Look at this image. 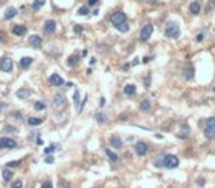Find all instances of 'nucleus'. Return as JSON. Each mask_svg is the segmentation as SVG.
<instances>
[{
  "instance_id": "1",
  "label": "nucleus",
  "mask_w": 215,
  "mask_h": 188,
  "mask_svg": "<svg viewBox=\"0 0 215 188\" xmlns=\"http://www.w3.org/2000/svg\"><path fill=\"white\" fill-rule=\"evenodd\" d=\"M153 164L156 167H167V169H175L178 164H180V160L177 156L174 154H161L155 162Z\"/></svg>"
},
{
  "instance_id": "2",
  "label": "nucleus",
  "mask_w": 215,
  "mask_h": 188,
  "mask_svg": "<svg viewBox=\"0 0 215 188\" xmlns=\"http://www.w3.org/2000/svg\"><path fill=\"white\" fill-rule=\"evenodd\" d=\"M205 129H203V135L206 138H214L215 137V117H208L203 120Z\"/></svg>"
},
{
  "instance_id": "3",
  "label": "nucleus",
  "mask_w": 215,
  "mask_h": 188,
  "mask_svg": "<svg viewBox=\"0 0 215 188\" xmlns=\"http://www.w3.org/2000/svg\"><path fill=\"white\" fill-rule=\"evenodd\" d=\"M165 37L168 38H178L180 37V28H178V23L174 22V21H169L165 26Z\"/></svg>"
},
{
  "instance_id": "4",
  "label": "nucleus",
  "mask_w": 215,
  "mask_h": 188,
  "mask_svg": "<svg viewBox=\"0 0 215 188\" xmlns=\"http://www.w3.org/2000/svg\"><path fill=\"white\" fill-rule=\"evenodd\" d=\"M0 69L3 72H12L13 69V60L10 57H3L0 60Z\"/></svg>"
},
{
  "instance_id": "5",
  "label": "nucleus",
  "mask_w": 215,
  "mask_h": 188,
  "mask_svg": "<svg viewBox=\"0 0 215 188\" xmlns=\"http://www.w3.org/2000/svg\"><path fill=\"white\" fill-rule=\"evenodd\" d=\"M16 145H18L16 141H13L9 137H1L0 138V150H3V148H15Z\"/></svg>"
},
{
  "instance_id": "6",
  "label": "nucleus",
  "mask_w": 215,
  "mask_h": 188,
  "mask_svg": "<svg viewBox=\"0 0 215 188\" xmlns=\"http://www.w3.org/2000/svg\"><path fill=\"white\" fill-rule=\"evenodd\" d=\"M152 32H153V25L152 23H147V25H144L143 28H142V31H140V40H149L150 38V35H152Z\"/></svg>"
},
{
  "instance_id": "7",
  "label": "nucleus",
  "mask_w": 215,
  "mask_h": 188,
  "mask_svg": "<svg viewBox=\"0 0 215 188\" xmlns=\"http://www.w3.org/2000/svg\"><path fill=\"white\" fill-rule=\"evenodd\" d=\"M127 21V16H125V13L124 12H115L112 16H111V22L114 23V25H118V23H122Z\"/></svg>"
},
{
  "instance_id": "8",
  "label": "nucleus",
  "mask_w": 215,
  "mask_h": 188,
  "mask_svg": "<svg viewBox=\"0 0 215 188\" xmlns=\"http://www.w3.org/2000/svg\"><path fill=\"white\" fill-rule=\"evenodd\" d=\"M147 150H149L147 142H144V141H139V142L136 144V153H137L139 156H144V154L147 153Z\"/></svg>"
},
{
  "instance_id": "9",
  "label": "nucleus",
  "mask_w": 215,
  "mask_h": 188,
  "mask_svg": "<svg viewBox=\"0 0 215 188\" xmlns=\"http://www.w3.org/2000/svg\"><path fill=\"white\" fill-rule=\"evenodd\" d=\"M190 135V126L187 125V123H183L181 125V129L178 131V134H177V137L178 138H187Z\"/></svg>"
},
{
  "instance_id": "10",
  "label": "nucleus",
  "mask_w": 215,
  "mask_h": 188,
  "mask_svg": "<svg viewBox=\"0 0 215 188\" xmlns=\"http://www.w3.org/2000/svg\"><path fill=\"white\" fill-rule=\"evenodd\" d=\"M55 31H56V22L53 19L46 21V23H44V32L46 34H53Z\"/></svg>"
},
{
  "instance_id": "11",
  "label": "nucleus",
  "mask_w": 215,
  "mask_h": 188,
  "mask_svg": "<svg viewBox=\"0 0 215 188\" xmlns=\"http://www.w3.org/2000/svg\"><path fill=\"white\" fill-rule=\"evenodd\" d=\"M65 101H66V98H65V94H56L55 95V98H53V104L56 106V107H61V106H64L65 104Z\"/></svg>"
},
{
  "instance_id": "12",
  "label": "nucleus",
  "mask_w": 215,
  "mask_h": 188,
  "mask_svg": "<svg viewBox=\"0 0 215 188\" xmlns=\"http://www.w3.org/2000/svg\"><path fill=\"white\" fill-rule=\"evenodd\" d=\"M49 82H50L52 85H56V87H58V85H62L65 81L62 79V76H61V75H58V73H53V75L50 76Z\"/></svg>"
},
{
  "instance_id": "13",
  "label": "nucleus",
  "mask_w": 215,
  "mask_h": 188,
  "mask_svg": "<svg viewBox=\"0 0 215 188\" xmlns=\"http://www.w3.org/2000/svg\"><path fill=\"white\" fill-rule=\"evenodd\" d=\"M12 32H13L15 35H18V37H22V35H25V32H27V26H25V25H15V26L12 28Z\"/></svg>"
},
{
  "instance_id": "14",
  "label": "nucleus",
  "mask_w": 215,
  "mask_h": 188,
  "mask_svg": "<svg viewBox=\"0 0 215 188\" xmlns=\"http://www.w3.org/2000/svg\"><path fill=\"white\" fill-rule=\"evenodd\" d=\"M28 41H30V44H31L33 47H40L41 46V43H43V40H41L40 35H31Z\"/></svg>"
},
{
  "instance_id": "15",
  "label": "nucleus",
  "mask_w": 215,
  "mask_h": 188,
  "mask_svg": "<svg viewBox=\"0 0 215 188\" xmlns=\"http://www.w3.org/2000/svg\"><path fill=\"white\" fill-rule=\"evenodd\" d=\"M136 91H137V88L134 84H127L124 87V94H127V95H136Z\"/></svg>"
},
{
  "instance_id": "16",
  "label": "nucleus",
  "mask_w": 215,
  "mask_h": 188,
  "mask_svg": "<svg viewBox=\"0 0 215 188\" xmlns=\"http://www.w3.org/2000/svg\"><path fill=\"white\" fill-rule=\"evenodd\" d=\"M111 145L115 147V148H122V147H124V142H122V140H121L120 137H112V138H111Z\"/></svg>"
},
{
  "instance_id": "17",
  "label": "nucleus",
  "mask_w": 215,
  "mask_h": 188,
  "mask_svg": "<svg viewBox=\"0 0 215 188\" xmlns=\"http://www.w3.org/2000/svg\"><path fill=\"white\" fill-rule=\"evenodd\" d=\"M150 100H147V98H144V100H142V103H140V110L142 112H149L150 110Z\"/></svg>"
},
{
  "instance_id": "18",
  "label": "nucleus",
  "mask_w": 215,
  "mask_h": 188,
  "mask_svg": "<svg viewBox=\"0 0 215 188\" xmlns=\"http://www.w3.org/2000/svg\"><path fill=\"white\" fill-rule=\"evenodd\" d=\"M189 10H190L193 15H197V13L200 12V4H199L197 1H193V3H190V7H189Z\"/></svg>"
},
{
  "instance_id": "19",
  "label": "nucleus",
  "mask_w": 215,
  "mask_h": 188,
  "mask_svg": "<svg viewBox=\"0 0 215 188\" xmlns=\"http://www.w3.org/2000/svg\"><path fill=\"white\" fill-rule=\"evenodd\" d=\"M16 13H18V10H16L15 7H9V9L6 10V13H4V18H6V19H12L13 16H16Z\"/></svg>"
},
{
  "instance_id": "20",
  "label": "nucleus",
  "mask_w": 215,
  "mask_h": 188,
  "mask_svg": "<svg viewBox=\"0 0 215 188\" xmlns=\"http://www.w3.org/2000/svg\"><path fill=\"white\" fill-rule=\"evenodd\" d=\"M43 122H44L43 117H28V123H30L31 126H34V125H40V123H43Z\"/></svg>"
},
{
  "instance_id": "21",
  "label": "nucleus",
  "mask_w": 215,
  "mask_h": 188,
  "mask_svg": "<svg viewBox=\"0 0 215 188\" xmlns=\"http://www.w3.org/2000/svg\"><path fill=\"white\" fill-rule=\"evenodd\" d=\"M105 153H106V156L109 157V160H111L112 163L118 162V154H115V153H114L112 150H108V148H106V151H105Z\"/></svg>"
},
{
  "instance_id": "22",
  "label": "nucleus",
  "mask_w": 215,
  "mask_h": 188,
  "mask_svg": "<svg viewBox=\"0 0 215 188\" xmlns=\"http://www.w3.org/2000/svg\"><path fill=\"white\" fill-rule=\"evenodd\" d=\"M12 178H13V172L10 170V167L4 169V170H3V179H4L6 182H7V181H10Z\"/></svg>"
},
{
  "instance_id": "23",
  "label": "nucleus",
  "mask_w": 215,
  "mask_h": 188,
  "mask_svg": "<svg viewBox=\"0 0 215 188\" xmlns=\"http://www.w3.org/2000/svg\"><path fill=\"white\" fill-rule=\"evenodd\" d=\"M78 62H80V57H78L77 54H72V56H69V59H68V66H77Z\"/></svg>"
},
{
  "instance_id": "24",
  "label": "nucleus",
  "mask_w": 215,
  "mask_h": 188,
  "mask_svg": "<svg viewBox=\"0 0 215 188\" xmlns=\"http://www.w3.org/2000/svg\"><path fill=\"white\" fill-rule=\"evenodd\" d=\"M33 63V57H22L21 59V68H28L30 65Z\"/></svg>"
},
{
  "instance_id": "25",
  "label": "nucleus",
  "mask_w": 215,
  "mask_h": 188,
  "mask_svg": "<svg viewBox=\"0 0 215 188\" xmlns=\"http://www.w3.org/2000/svg\"><path fill=\"white\" fill-rule=\"evenodd\" d=\"M115 28L118 29V31H121V32H127L128 31V23H127V21L125 22H122V23H118V25H115Z\"/></svg>"
},
{
  "instance_id": "26",
  "label": "nucleus",
  "mask_w": 215,
  "mask_h": 188,
  "mask_svg": "<svg viewBox=\"0 0 215 188\" xmlns=\"http://www.w3.org/2000/svg\"><path fill=\"white\" fill-rule=\"evenodd\" d=\"M193 75H194V69H193V68H186V69H184V78H186V79L193 78Z\"/></svg>"
},
{
  "instance_id": "27",
  "label": "nucleus",
  "mask_w": 215,
  "mask_h": 188,
  "mask_svg": "<svg viewBox=\"0 0 215 188\" xmlns=\"http://www.w3.org/2000/svg\"><path fill=\"white\" fill-rule=\"evenodd\" d=\"M44 3H46V0H35V1L33 3V9H34V10H38L40 7H43Z\"/></svg>"
},
{
  "instance_id": "28",
  "label": "nucleus",
  "mask_w": 215,
  "mask_h": 188,
  "mask_svg": "<svg viewBox=\"0 0 215 188\" xmlns=\"http://www.w3.org/2000/svg\"><path fill=\"white\" fill-rule=\"evenodd\" d=\"M34 109L35 110H44L46 109V103L44 101H35L34 103Z\"/></svg>"
},
{
  "instance_id": "29",
  "label": "nucleus",
  "mask_w": 215,
  "mask_h": 188,
  "mask_svg": "<svg viewBox=\"0 0 215 188\" xmlns=\"http://www.w3.org/2000/svg\"><path fill=\"white\" fill-rule=\"evenodd\" d=\"M96 120L99 123H105L106 122V115L105 113H96Z\"/></svg>"
},
{
  "instance_id": "30",
  "label": "nucleus",
  "mask_w": 215,
  "mask_h": 188,
  "mask_svg": "<svg viewBox=\"0 0 215 188\" xmlns=\"http://www.w3.org/2000/svg\"><path fill=\"white\" fill-rule=\"evenodd\" d=\"M30 93H31L30 90H19L16 94H18V97H19V98H25V97H28V95H30Z\"/></svg>"
},
{
  "instance_id": "31",
  "label": "nucleus",
  "mask_w": 215,
  "mask_h": 188,
  "mask_svg": "<svg viewBox=\"0 0 215 188\" xmlns=\"http://www.w3.org/2000/svg\"><path fill=\"white\" fill-rule=\"evenodd\" d=\"M3 131H4L6 134H13V132H16V128H15V126H12V125H6Z\"/></svg>"
},
{
  "instance_id": "32",
  "label": "nucleus",
  "mask_w": 215,
  "mask_h": 188,
  "mask_svg": "<svg viewBox=\"0 0 215 188\" xmlns=\"http://www.w3.org/2000/svg\"><path fill=\"white\" fill-rule=\"evenodd\" d=\"M87 13H89V7H87V6H81V7L78 9V15L83 16V15H87Z\"/></svg>"
},
{
  "instance_id": "33",
  "label": "nucleus",
  "mask_w": 215,
  "mask_h": 188,
  "mask_svg": "<svg viewBox=\"0 0 215 188\" xmlns=\"http://www.w3.org/2000/svg\"><path fill=\"white\" fill-rule=\"evenodd\" d=\"M19 164H21V160H13V162H7L6 166L7 167H18Z\"/></svg>"
},
{
  "instance_id": "34",
  "label": "nucleus",
  "mask_w": 215,
  "mask_h": 188,
  "mask_svg": "<svg viewBox=\"0 0 215 188\" xmlns=\"http://www.w3.org/2000/svg\"><path fill=\"white\" fill-rule=\"evenodd\" d=\"M10 188H22V181H19V179L13 181L12 185H10Z\"/></svg>"
},
{
  "instance_id": "35",
  "label": "nucleus",
  "mask_w": 215,
  "mask_h": 188,
  "mask_svg": "<svg viewBox=\"0 0 215 188\" xmlns=\"http://www.w3.org/2000/svg\"><path fill=\"white\" fill-rule=\"evenodd\" d=\"M74 103H75V106H80V93L78 91H75L74 94Z\"/></svg>"
},
{
  "instance_id": "36",
  "label": "nucleus",
  "mask_w": 215,
  "mask_h": 188,
  "mask_svg": "<svg viewBox=\"0 0 215 188\" xmlns=\"http://www.w3.org/2000/svg\"><path fill=\"white\" fill-rule=\"evenodd\" d=\"M144 87H146V88L150 87V73H147L146 78H144Z\"/></svg>"
},
{
  "instance_id": "37",
  "label": "nucleus",
  "mask_w": 215,
  "mask_h": 188,
  "mask_svg": "<svg viewBox=\"0 0 215 188\" xmlns=\"http://www.w3.org/2000/svg\"><path fill=\"white\" fill-rule=\"evenodd\" d=\"M55 148H56V145H55V144H53V145H50V147H47V148H46V150H44V153H46V154H52V153H53V150H55Z\"/></svg>"
},
{
  "instance_id": "38",
  "label": "nucleus",
  "mask_w": 215,
  "mask_h": 188,
  "mask_svg": "<svg viewBox=\"0 0 215 188\" xmlns=\"http://www.w3.org/2000/svg\"><path fill=\"white\" fill-rule=\"evenodd\" d=\"M12 117H15V119L21 120V119H22V113H21V112H13V113H12Z\"/></svg>"
},
{
  "instance_id": "39",
  "label": "nucleus",
  "mask_w": 215,
  "mask_h": 188,
  "mask_svg": "<svg viewBox=\"0 0 215 188\" xmlns=\"http://www.w3.org/2000/svg\"><path fill=\"white\" fill-rule=\"evenodd\" d=\"M44 162H46V163H53V162H55V159H53V156H52V154H47V156H46V159H44Z\"/></svg>"
},
{
  "instance_id": "40",
  "label": "nucleus",
  "mask_w": 215,
  "mask_h": 188,
  "mask_svg": "<svg viewBox=\"0 0 215 188\" xmlns=\"http://www.w3.org/2000/svg\"><path fill=\"white\" fill-rule=\"evenodd\" d=\"M41 188H53V184H52L50 181H44L43 185H41Z\"/></svg>"
},
{
  "instance_id": "41",
  "label": "nucleus",
  "mask_w": 215,
  "mask_h": 188,
  "mask_svg": "<svg viewBox=\"0 0 215 188\" xmlns=\"http://www.w3.org/2000/svg\"><path fill=\"white\" fill-rule=\"evenodd\" d=\"M59 184H61V185H62V188H72L71 185H69V184H68V182H65V181H62V182H59Z\"/></svg>"
},
{
  "instance_id": "42",
  "label": "nucleus",
  "mask_w": 215,
  "mask_h": 188,
  "mask_svg": "<svg viewBox=\"0 0 215 188\" xmlns=\"http://www.w3.org/2000/svg\"><path fill=\"white\" fill-rule=\"evenodd\" d=\"M197 185H199V187H203V185H205V179H203V178H202V179H197Z\"/></svg>"
},
{
  "instance_id": "43",
  "label": "nucleus",
  "mask_w": 215,
  "mask_h": 188,
  "mask_svg": "<svg viewBox=\"0 0 215 188\" xmlns=\"http://www.w3.org/2000/svg\"><path fill=\"white\" fill-rule=\"evenodd\" d=\"M81 31H83V28H81V26H78V25H77V26H75V32H77V34H80V32H81Z\"/></svg>"
},
{
  "instance_id": "44",
  "label": "nucleus",
  "mask_w": 215,
  "mask_h": 188,
  "mask_svg": "<svg viewBox=\"0 0 215 188\" xmlns=\"http://www.w3.org/2000/svg\"><path fill=\"white\" fill-rule=\"evenodd\" d=\"M196 40H197V41H202V40H203V34H197Z\"/></svg>"
},
{
  "instance_id": "45",
  "label": "nucleus",
  "mask_w": 215,
  "mask_h": 188,
  "mask_svg": "<svg viewBox=\"0 0 215 188\" xmlns=\"http://www.w3.org/2000/svg\"><path fill=\"white\" fill-rule=\"evenodd\" d=\"M105 103H106V100L102 97V98H100V107H103V106H105Z\"/></svg>"
},
{
  "instance_id": "46",
  "label": "nucleus",
  "mask_w": 215,
  "mask_h": 188,
  "mask_svg": "<svg viewBox=\"0 0 215 188\" xmlns=\"http://www.w3.org/2000/svg\"><path fill=\"white\" fill-rule=\"evenodd\" d=\"M87 1H89V4H96L99 0H87Z\"/></svg>"
},
{
  "instance_id": "47",
  "label": "nucleus",
  "mask_w": 215,
  "mask_h": 188,
  "mask_svg": "<svg viewBox=\"0 0 215 188\" xmlns=\"http://www.w3.org/2000/svg\"><path fill=\"white\" fill-rule=\"evenodd\" d=\"M150 59H152V57H144V59H143V63H147Z\"/></svg>"
},
{
  "instance_id": "48",
  "label": "nucleus",
  "mask_w": 215,
  "mask_h": 188,
  "mask_svg": "<svg viewBox=\"0 0 215 188\" xmlns=\"http://www.w3.org/2000/svg\"><path fill=\"white\" fill-rule=\"evenodd\" d=\"M37 144H38V145H41V144H43V140H41V138H38V140H37Z\"/></svg>"
},
{
  "instance_id": "49",
  "label": "nucleus",
  "mask_w": 215,
  "mask_h": 188,
  "mask_svg": "<svg viewBox=\"0 0 215 188\" xmlns=\"http://www.w3.org/2000/svg\"><path fill=\"white\" fill-rule=\"evenodd\" d=\"M3 106H4V103H0V112H1V109H3Z\"/></svg>"
},
{
  "instance_id": "50",
  "label": "nucleus",
  "mask_w": 215,
  "mask_h": 188,
  "mask_svg": "<svg viewBox=\"0 0 215 188\" xmlns=\"http://www.w3.org/2000/svg\"><path fill=\"white\" fill-rule=\"evenodd\" d=\"M31 188H34V187H31Z\"/></svg>"
}]
</instances>
